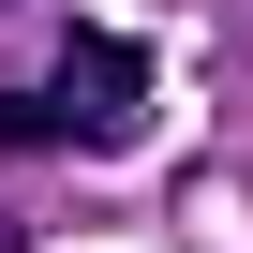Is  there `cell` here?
Instances as JSON below:
<instances>
[{"label":"cell","mask_w":253,"mask_h":253,"mask_svg":"<svg viewBox=\"0 0 253 253\" xmlns=\"http://www.w3.org/2000/svg\"><path fill=\"white\" fill-rule=\"evenodd\" d=\"M45 119H60V149H119V134L149 119V45H134V30H60Z\"/></svg>","instance_id":"cell-1"},{"label":"cell","mask_w":253,"mask_h":253,"mask_svg":"<svg viewBox=\"0 0 253 253\" xmlns=\"http://www.w3.org/2000/svg\"><path fill=\"white\" fill-rule=\"evenodd\" d=\"M0 149H60V119H45V89H0Z\"/></svg>","instance_id":"cell-2"},{"label":"cell","mask_w":253,"mask_h":253,"mask_svg":"<svg viewBox=\"0 0 253 253\" xmlns=\"http://www.w3.org/2000/svg\"><path fill=\"white\" fill-rule=\"evenodd\" d=\"M15 15H45V0H0V30H15Z\"/></svg>","instance_id":"cell-3"},{"label":"cell","mask_w":253,"mask_h":253,"mask_svg":"<svg viewBox=\"0 0 253 253\" xmlns=\"http://www.w3.org/2000/svg\"><path fill=\"white\" fill-rule=\"evenodd\" d=\"M0 253H30V223H0Z\"/></svg>","instance_id":"cell-4"}]
</instances>
